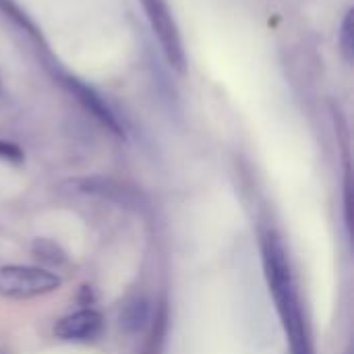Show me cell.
I'll return each mask as SVG.
<instances>
[{"label":"cell","mask_w":354,"mask_h":354,"mask_svg":"<svg viewBox=\"0 0 354 354\" xmlns=\"http://www.w3.org/2000/svg\"><path fill=\"white\" fill-rule=\"evenodd\" d=\"M0 93H2V83H0Z\"/></svg>","instance_id":"obj_12"},{"label":"cell","mask_w":354,"mask_h":354,"mask_svg":"<svg viewBox=\"0 0 354 354\" xmlns=\"http://www.w3.org/2000/svg\"><path fill=\"white\" fill-rule=\"evenodd\" d=\"M340 50H342V56L346 58V62H353L354 56V10L348 8L344 19H342V25H340Z\"/></svg>","instance_id":"obj_10"},{"label":"cell","mask_w":354,"mask_h":354,"mask_svg":"<svg viewBox=\"0 0 354 354\" xmlns=\"http://www.w3.org/2000/svg\"><path fill=\"white\" fill-rule=\"evenodd\" d=\"M33 255L48 266H62L66 261V253L60 249V245H56L50 239H35Z\"/></svg>","instance_id":"obj_9"},{"label":"cell","mask_w":354,"mask_h":354,"mask_svg":"<svg viewBox=\"0 0 354 354\" xmlns=\"http://www.w3.org/2000/svg\"><path fill=\"white\" fill-rule=\"evenodd\" d=\"M0 160H6L10 164H21L25 160V156H23V149L19 145L0 139Z\"/></svg>","instance_id":"obj_11"},{"label":"cell","mask_w":354,"mask_h":354,"mask_svg":"<svg viewBox=\"0 0 354 354\" xmlns=\"http://www.w3.org/2000/svg\"><path fill=\"white\" fill-rule=\"evenodd\" d=\"M106 328L104 315L91 307L64 315L54 326V336L62 342H93Z\"/></svg>","instance_id":"obj_5"},{"label":"cell","mask_w":354,"mask_h":354,"mask_svg":"<svg viewBox=\"0 0 354 354\" xmlns=\"http://www.w3.org/2000/svg\"><path fill=\"white\" fill-rule=\"evenodd\" d=\"M48 68H50V73H52V77L81 104V108L87 112V114H91L102 127H106L112 135H116V137H127V127H124V122L120 120V116L114 112V108L91 87V85H87L85 81H81L79 77H75V75H71L68 71H64L58 62H54V60H48V64H46Z\"/></svg>","instance_id":"obj_3"},{"label":"cell","mask_w":354,"mask_h":354,"mask_svg":"<svg viewBox=\"0 0 354 354\" xmlns=\"http://www.w3.org/2000/svg\"><path fill=\"white\" fill-rule=\"evenodd\" d=\"M145 17L149 21V27L162 48L164 58L168 64L178 73L185 75L187 71V54L180 37V29L176 25V19L170 10L168 0H141Z\"/></svg>","instance_id":"obj_4"},{"label":"cell","mask_w":354,"mask_h":354,"mask_svg":"<svg viewBox=\"0 0 354 354\" xmlns=\"http://www.w3.org/2000/svg\"><path fill=\"white\" fill-rule=\"evenodd\" d=\"M75 187L81 193L97 195V197H104V199H110V201H118L122 205L137 203V195L131 189L122 187L120 183H116L112 178H81V180L75 183Z\"/></svg>","instance_id":"obj_6"},{"label":"cell","mask_w":354,"mask_h":354,"mask_svg":"<svg viewBox=\"0 0 354 354\" xmlns=\"http://www.w3.org/2000/svg\"><path fill=\"white\" fill-rule=\"evenodd\" d=\"M62 278L37 266H2L0 268V299L29 301L60 290Z\"/></svg>","instance_id":"obj_2"},{"label":"cell","mask_w":354,"mask_h":354,"mask_svg":"<svg viewBox=\"0 0 354 354\" xmlns=\"http://www.w3.org/2000/svg\"><path fill=\"white\" fill-rule=\"evenodd\" d=\"M0 12H2L17 29H21L23 33H27V35L33 39V44H37V46H41V48L46 50V39H44V35H41V29L33 23V19H31L15 0H0Z\"/></svg>","instance_id":"obj_8"},{"label":"cell","mask_w":354,"mask_h":354,"mask_svg":"<svg viewBox=\"0 0 354 354\" xmlns=\"http://www.w3.org/2000/svg\"><path fill=\"white\" fill-rule=\"evenodd\" d=\"M151 324V307L147 299L137 297L129 301L120 311V328L127 334H139Z\"/></svg>","instance_id":"obj_7"},{"label":"cell","mask_w":354,"mask_h":354,"mask_svg":"<svg viewBox=\"0 0 354 354\" xmlns=\"http://www.w3.org/2000/svg\"><path fill=\"white\" fill-rule=\"evenodd\" d=\"M259 247L266 282L274 299V307L280 317L282 330L286 334L288 351L290 354H315L292 263L282 239L276 230L266 228L259 232Z\"/></svg>","instance_id":"obj_1"}]
</instances>
